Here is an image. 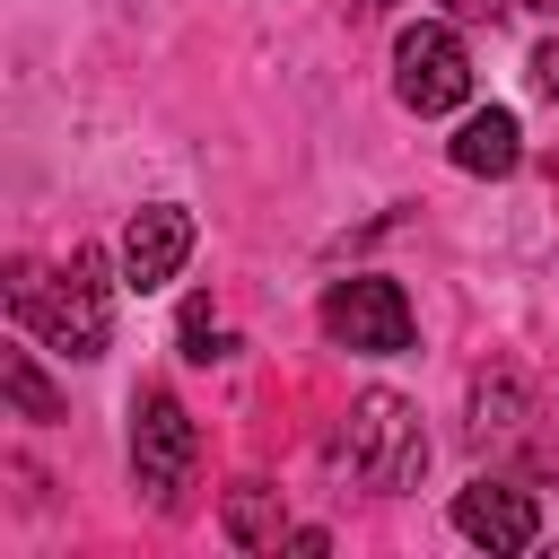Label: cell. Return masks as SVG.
<instances>
[{
	"instance_id": "cell-1",
	"label": "cell",
	"mask_w": 559,
	"mask_h": 559,
	"mask_svg": "<svg viewBox=\"0 0 559 559\" xmlns=\"http://www.w3.org/2000/svg\"><path fill=\"white\" fill-rule=\"evenodd\" d=\"M9 306H17V323H35L61 358H105V332H114V314H105V280H96V253H70L61 271H35V262H17L9 271Z\"/></svg>"
},
{
	"instance_id": "cell-2",
	"label": "cell",
	"mask_w": 559,
	"mask_h": 559,
	"mask_svg": "<svg viewBox=\"0 0 559 559\" xmlns=\"http://www.w3.org/2000/svg\"><path fill=\"white\" fill-rule=\"evenodd\" d=\"M341 463L367 480V489H419L428 472V428L402 393H358L349 402V428H341Z\"/></svg>"
},
{
	"instance_id": "cell-3",
	"label": "cell",
	"mask_w": 559,
	"mask_h": 559,
	"mask_svg": "<svg viewBox=\"0 0 559 559\" xmlns=\"http://www.w3.org/2000/svg\"><path fill=\"white\" fill-rule=\"evenodd\" d=\"M192 454H201V437H192V411H183L166 384H148V393L131 402V480L148 489V507H175V498H183V480H192Z\"/></svg>"
},
{
	"instance_id": "cell-4",
	"label": "cell",
	"mask_w": 559,
	"mask_h": 559,
	"mask_svg": "<svg viewBox=\"0 0 559 559\" xmlns=\"http://www.w3.org/2000/svg\"><path fill=\"white\" fill-rule=\"evenodd\" d=\"M393 96H402L411 114H454V105L472 96V52H463V35L437 26V17L402 26V44H393Z\"/></svg>"
},
{
	"instance_id": "cell-5",
	"label": "cell",
	"mask_w": 559,
	"mask_h": 559,
	"mask_svg": "<svg viewBox=\"0 0 559 559\" xmlns=\"http://www.w3.org/2000/svg\"><path fill=\"white\" fill-rule=\"evenodd\" d=\"M323 332L341 341V349H367V358H393V349H411V297H402V280H376V271H358V280H332V297H323Z\"/></svg>"
},
{
	"instance_id": "cell-6",
	"label": "cell",
	"mask_w": 559,
	"mask_h": 559,
	"mask_svg": "<svg viewBox=\"0 0 559 559\" xmlns=\"http://www.w3.org/2000/svg\"><path fill=\"white\" fill-rule=\"evenodd\" d=\"M192 262V210H175V201H148V210H131V227H122V288H166L175 271Z\"/></svg>"
},
{
	"instance_id": "cell-7",
	"label": "cell",
	"mask_w": 559,
	"mask_h": 559,
	"mask_svg": "<svg viewBox=\"0 0 559 559\" xmlns=\"http://www.w3.org/2000/svg\"><path fill=\"white\" fill-rule=\"evenodd\" d=\"M454 524H463L480 550H533V533H542V507H533V489H515V480L480 472L472 489H454Z\"/></svg>"
},
{
	"instance_id": "cell-8",
	"label": "cell",
	"mask_w": 559,
	"mask_h": 559,
	"mask_svg": "<svg viewBox=\"0 0 559 559\" xmlns=\"http://www.w3.org/2000/svg\"><path fill=\"white\" fill-rule=\"evenodd\" d=\"M515 157H524V131H515L507 105L463 114V131H454V166H463V175H515Z\"/></svg>"
},
{
	"instance_id": "cell-9",
	"label": "cell",
	"mask_w": 559,
	"mask_h": 559,
	"mask_svg": "<svg viewBox=\"0 0 559 559\" xmlns=\"http://www.w3.org/2000/svg\"><path fill=\"white\" fill-rule=\"evenodd\" d=\"M524 419H533V384L515 367H480L472 376V437L489 445V437H515Z\"/></svg>"
},
{
	"instance_id": "cell-10",
	"label": "cell",
	"mask_w": 559,
	"mask_h": 559,
	"mask_svg": "<svg viewBox=\"0 0 559 559\" xmlns=\"http://www.w3.org/2000/svg\"><path fill=\"white\" fill-rule=\"evenodd\" d=\"M227 542H236V550H280V542H288L280 489H262V480H236V489H227Z\"/></svg>"
},
{
	"instance_id": "cell-11",
	"label": "cell",
	"mask_w": 559,
	"mask_h": 559,
	"mask_svg": "<svg viewBox=\"0 0 559 559\" xmlns=\"http://www.w3.org/2000/svg\"><path fill=\"white\" fill-rule=\"evenodd\" d=\"M0 393H9L26 419H61V393L44 384V367H35L26 349H0Z\"/></svg>"
},
{
	"instance_id": "cell-12",
	"label": "cell",
	"mask_w": 559,
	"mask_h": 559,
	"mask_svg": "<svg viewBox=\"0 0 559 559\" xmlns=\"http://www.w3.org/2000/svg\"><path fill=\"white\" fill-rule=\"evenodd\" d=\"M227 349H236V341L210 323V297H192V306H183V358H201V367H210V358H227Z\"/></svg>"
},
{
	"instance_id": "cell-13",
	"label": "cell",
	"mask_w": 559,
	"mask_h": 559,
	"mask_svg": "<svg viewBox=\"0 0 559 559\" xmlns=\"http://www.w3.org/2000/svg\"><path fill=\"white\" fill-rule=\"evenodd\" d=\"M524 70H533V96H550V105H559V35H550V44H533V61H524Z\"/></svg>"
},
{
	"instance_id": "cell-14",
	"label": "cell",
	"mask_w": 559,
	"mask_h": 559,
	"mask_svg": "<svg viewBox=\"0 0 559 559\" xmlns=\"http://www.w3.org/2000/svg\"><path fill=\"white\" fill-rule=\"evenodd\" d=\"M445 9H454V17H498L507 0H445Z\"/></svg>"
},
{
	"instance_id": "cell-15",
	"label": "cell",
	"mask_w": 559,
	"mask_h": 559,
	"mask_svg": "<svg viewBox=\"0 0 559 559\" xmlns=\"http://www.w3.org/2000/svg\"><path fill=\"white\" fill-rule=\"evenodd\" d=\"M524 9H542V17H559V0H524Z\"/></svg>"
},
{
	"instance_id": "cell-16",
	"label": "cell",
	"mask_w": 559,
	"mask_h": 559,
	"mask_svg": "<svg viewBox=\"0 0 559 559\" xmlns=\"http://www.w3.org/2000/svg\"><path fill=\"white\" fill-rule=\"evenodd\" d=\"M358 9H393V0H358Z\"/></svg>"
}]
</instances>
